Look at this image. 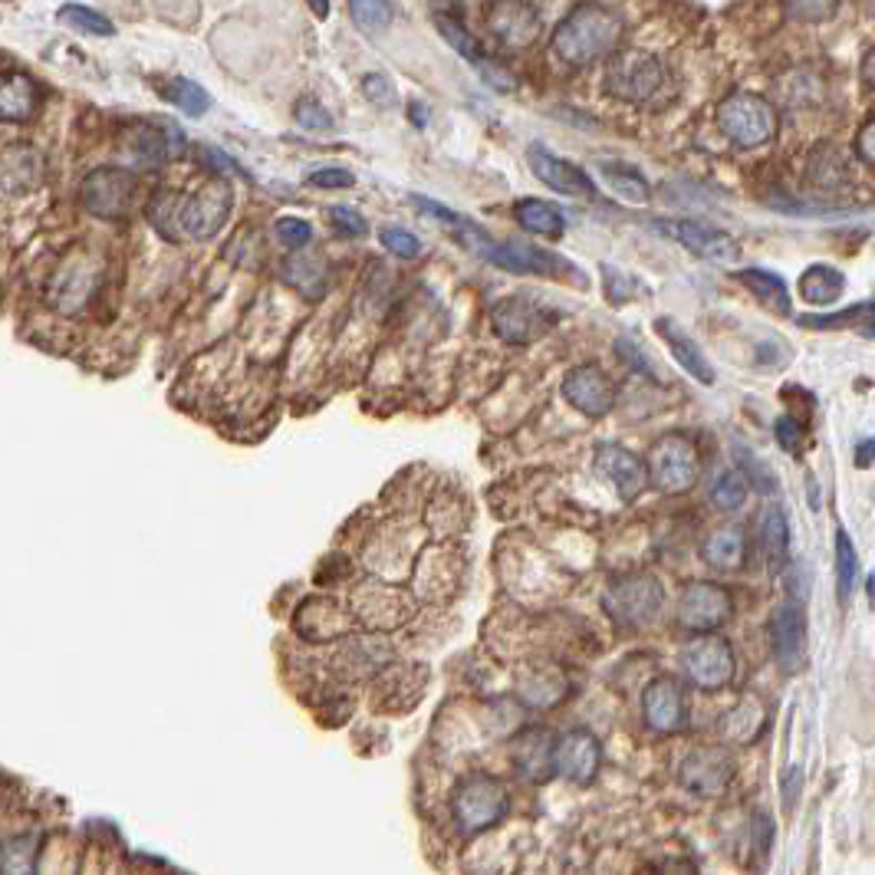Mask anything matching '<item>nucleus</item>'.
<instances>
[{"label":"nucleus","instance_id":"nucleus-1","mask_svg":"<svg viewBox=\"0 0 875 875\" xmlns=\"http://www.w3.org/2000/svg\"><path fill=\"white\" fill-rule=\"evenodd\" d=\"M234 204V189L227 182H211L195 195H182L172 189H162L149 201V224L165 237V241H207L214 237Z\"/></svg>","mask_w":875,"mask_h":875},{"label":"nucleus","instance_id":"nucleus-2","mask_svg":"<svg viewBox=\"0 0 875 875\" xmlns=\"http://www.w3.org/2000/svg\"><path fill=\"white\" fill-rule=\"evenodd\" d=\"M622 40V17L602 3H580L573 7L557 33H553V53L567 67H589L602 57H609Z\"/></svg>","mask_w":875,"mask_h":875},{"label":"nucleus","instance_id":"nucleus-3","mask_svg":"<svg viewBox=\"0 0 875 875\" xmlns=\"http://www.w3.org/2000/svg\"><path fill=\"white\" fill-rule=\"evenodd\" d=\"M455 237L461 244H468L481 261L500 267V271H510V274H537V277H580V271L573 264H567L563 257L550 254V251H540L533 244H520V241H494L487 231H481L478 224L465 221V217H455L451 224Z\"/></svg>","mask_w":875,"mask_h":875},{"label":"nucleus","instance_id":"nucleus-4","mask_svg":"<svg viewBox=\"0 0 875 875\" xmlns=\"http://www.w3.org/2000/svg\"><path fill=\"white\" fill-rule=\"evenodd\" d=\"M718 129L737 149H757L777 135V112L757 93H731L718 105Z\"/></svg>","mask_w":875,"mask_h":875},{"label":"nucleus","instance_id":"nucleus-5","mask_svg":"<svg viewBox=\"0 0 875 875\" xmlns=\"http://www.w3.org/2000/svg\"><path fill=\"white\" fill-rule=\"evenodd\" d=\"M665 83V67L649 50H619L606 67V93L622 102H649Z\"/></svg>","mask_w":875,"mask_h":875},{"label":"nucleus","instance_id":"nucleus-6","mask_svg":"<svg viewBox=\"0 0 875 875\" xmlns=\"http://www.w3.org/2000/svg\"><path fill=\"white\" fill-rule=\"evenodd\" d=\"M606 612L612 615V622L625 625V629H645L659 619L662 606H665V586L655 577H622L615 583L606 586Z\"/></svg>","mask_w":875,"mask_h":875},{"label":"nucleus","instance_id":"nucleus-7","mask_svg":"<svg viewBox=\"0 0 875 875\" xmlns=\"http://www.w3.org/2000/svg\"><path fill=\"white\" fill-rule=\"evenodd\" d=\"M649 485L662 494H684L701 478L698 448L684 435H662L645 458Z\"/></svg>","mask_w":875,"mask_h":875},{"label":"nucleus","instance_id":"nucleus-8","mask_svg":"<svg viewBox=\"0 0 875 875\" xmlns=\"http://www.w3.org/2000/svg\"><path fill=\"white\" fill-rule=\"evenodd\" d=\"M451 810L465 833H485L507 813V786L497 777L475 774L455 790Z\"/></svg>","mask_w":875,"mask_h":875},{"label":"nucleus","instance_id":"nucleus-9","mask_svg":"<svg viewBox=\"0 0 875 875\" xmlns=\"http://www.w3.org/2000/svg\"><path fill=\"white\" fill-rule=\"evenodd\" d=\"M681 665L684 675L691 679L694 688L701 691H718L724 684H731L737 662H734V649L724 635H698L681 649Z\"/></svg>","mask_w":875,"mask_h":875},{"label":"nucleus","instance_id":"nucleus-10","mask_svg":"<svg viewBox=\"0 0 875 875\" xmlns=\"http://www.w3.org/2000/svg\"><path fill=\"white\" fill-rule=\"evenodd\" d=\"M135 197V175L115 165L90 172L80 185V204L102 221H122Z\"/></svg>","mask_w":875,"mask_h":875},{"label":"nucleus","instance_id":"nucleus-11","mask_svg":"<svg viewBox=\"0 0 875 875\" xmlns=\"http://www.w3.org/2000/svg\"><path fill=\"white\" fill-rule=\"evenodd\" d=\"M652 227L662 231L665 237L679 241L684 251L698 254L701 261H711V264H734V261H741V244L728 231H721V227H714L708 221L679 217V221H655Z\"/></svg>","mask_w":875,"mask_h":875},{"label":"nucleus","instance_id":"nucleus-12","mask_svg":"<svg viewBox=\"0 0 875 875\" xmlns=\"http://www.w3.org/2000/svg\"><path fill=\"white\" fill-rule=\"evenodd\" d=\"M734 612V599L724 586L698 580L681 589L679 599V625L698 635H711L714 629H721Z\"/></svg>","mask_w":875,"mask_h":875},{"label":"nucleus","instance_id":"nucleus-13","mask_svg":"<svg viewBox=\"0 0 875 875\" xmlns=\"http://www.w3.org/2000/svg\"><path fill=\"white\" fill-rule=\"evenodd\" d=\"M679 777L681 786L698 793V796H721L731 786V780H734V757L724 747H714V744L691 747L681 757Z\"/></svg>","mask_w":875,"mask_h":875},{"label":"nucleus","instance_id":"nucleus-14","mask_svg":"<svg viewBox=\"0 0 875 875\" xmlns=\"http://www.w3.org/2000/svg\"><path fill=\"white\" fill-rule=\"evenodd\" d=\"M592 465H596L599 478L612 487L622 500H635L649 487L645 461L639 455H632L629 448H622V445H612V441L599 445Z\"/></svg>","mask_w":875,"mask_h":875},{"label":"nucleus","instance_id":"nucleus-15","mask_svg":"<svg viewBox=\"0 0 875 875\" xmlns=\"http://www.w3.org/2000/svg\"><path fill=\"white\" fill-rule=\"evenodd\" d=\"M642 718L655 734H675L688 721V704H684V684L672 675L649 681L642 691Z\"/></svg>","mask_w":875,"mask_h":875},{"label":"nucleus","instance_id":"nucleus-16","mask_svg":"<svg viewBox=\"0 0 875 875\" xmlns=\"http://www.w3.org/2000/svg\"><path fill=\"white\" fill-rule=\"evenodd\" d=\"M527 162H530L533 175H537L547 189H553L557 195L596 197V189H592V182H589V175H586L583 169H577L573 162L553 155L547 145L533 142V145L527 149Z\"/></svg>","mask_w":875,"mask_h":875},{"label":"nucleus","instance_id":"nucleus-17","mask_svg":"<svg viewBox=\"0 0 875 875\" xmlns=\"http://www.w3.org/2000/svg\"><path fill=\"white\" fill-rule=\"evenodd\" d=\"M771 645L783 672H796L806 655V619L793 602H777L771 612Z\"/></svg>","mask_w":875,"mask_h":875},{"label":"nucleus","instance_id":"nucleus-18","mask_svg":"<svg viewBox=\"0 0 875 875\" xmlns=\"http://www.w3.org/2000/svg\"><path fill=\"white\" fill-rule=\"evenodd\" d=\"M599 764H602V747L583 728L567 731L553 747V774L573 783H589L599 774Z\"/></svg>","mask_w":875,"mask_h":875},{"label":"nucleus","instance_id":"nucleus-19","mask_svg":"<svg viewBox=\"0 0 875 875\" xmlns=\"http://www.w3.org/2000/svg\"><path fill=\"white\" fill-rule=\"evenodd\" d=\"M563 398L586 418H602L615 405V383L596 366H580L563 379Z\"/></svg>","mask_w":875,"mask_h":875},{"label":"nucleus","instance_id":"nucleus-20","mask_svg":"<svg viewBox=\"0 0 875 875\" xmlns=\"http://www.w3.org/2000/svg\"><path fill=\"white\" fill-rule=\"evenodd\" d=\"M490 30L507 50H523L540 37V10L533 3H494Z\"/></svg>","mask_w":875,"mask_h":875},{"label":"nucleus","instance_id":"nucleus-21","mask_svg":"<svg viewBox=\"0 0 875 875\" xmlns=\"http://www.w3.org/2000/svg\"><path fill=\"white\" fill-rule=\"evenodd\" d=\"M553 734L543 731V728H527L513 737L510 744V761L517 767V774L523 780H533V783H543V780L553 774Z\"/></svg>","mask_w":875,"mask_h":875},{"label":"nucleus","instance_id":"nucleus-22","mask_svg":"<svg viewBox=\"0 0 875 875\" xmlns=\"http://www.w3.org/2000/svg\"><path fill=\"white\" fill-rule=\"evenodd\" d=\"M96 291V264L90 261H67L50 281V303L60 313H80Z\"/></svg>","mask_w":875,"mask_h":875},{"label":"nucleus","instance_id":"nucleus-23","mask_svg":"<svg viewBox=\"0 0 875 875\" xmlns=\"http://www.w3.org/2000/svg\"><path fill=\"white\" fill-rule=\"evenodd\" d=\"M490 319H494L497 336H503L510 343H530L543 326L540 306L527 296H507V299L494 303Z\"/></svg>","mask_w":875,"mask_h":875},{"label":"nucleus","instance_id":"nucleus-24","mask_svg":"<svg viewBox=\"0 0 875 875\" xmlns=\"http://www.w3.org/2000/svg\"><path fill=\"white\" fill-rule=\"evenodd\" d=\"M40 99L43 93L30 73H20V70L0 73V122H10V125L30 122L40 109Z\"/></svg>","mask_w":875,"mask_h":875},{"label":"nucleus","instance_id":"nucleus-25","mask_svg":"<svg viewBox=\"0 0 875 875\" xmlns=\"http://www.w3.org/2000/svg\"><path fill=\"white\" fill-rule=\"evenodd\" d=\"M655 329L662 333V339L669 343V349H672V356H675V363H679L681 369L691 376V379H698V383H704V386H711L714 383V369H711V363H708V356L701 353V346L681 329L675 319H659L655 323Z\"/></svg>","mask_w":875,"mask_h":875},{"label":"nucleus","instance_id":"nucleus-26","mask_svg":"<svg viewBox=\"0 0 875 875\" xmlns=\"http://www.w3.org/2000/svg\"><path fill=\"white\" fill-rule=\"evenodd\" d=\"M767 728V704L757 694H744L741 704H734L724 721H721V734L734 744H751L764 734Z\"/></svg>","mask_w":875,"mask_h":875},{"label":"nucleus","instance_id":"nucleus-27","mask_svg":"<svg viewBox=\"0 0 875 875\" xmlns=\"http://www.w3.org/2000/svg\"><path fill=\"white\" fill-rule=\"evenodd\" d=\"M513 217H517V224H520L527 234L560 237V234L567 231V214H563L557 204L543 201V197H523V201H517Z\"/></svg>","mask_w":875,"mask_h":875},{"label":"nucleus","instance_id":"nucleus-28","mask_svg":"<svg viewBox=\"0 0 875 875\" xmlns=\"http://www.w3.org/2000/svg\"><path fill=\"white\" fill-rule=\"evenodd\" d=\"M701 557L718 573H737L747 560V543L737 530H718L704 540Z\"/></svg>","mask_w":875,"mask_h":875},{"label":"nucleus","instance_id":"nucleus-29","mask_svg":"<svg viewBox=\"0 0 875 875\" xmlns=\"http://www.w3.org/2000/svg\"><path fill=\"white\" fill-rule=\"evenodd\" d=\"M737 281L754 293L764 306H771L780 316H790L793 313V299H790V287L786 281L774 274V271H761V267H744L737 274Z\"/></svg>","mask_w":875,"mask_h":875},{"label":"nucleus","instance_id":"nucleus-30","mask_svg":"<svg viewBox=\"0 0 875 875\" xmlns=\"http://www.w3.org/2000/svg\"><path fill=\"white\" fill-rule=\"evenodd\" d=\"M846 293V277L830 264H813L800 277V296L813 306H833Z\"/></svg>","mask_w":875,"mask_h":875},{"label":"nucleus","instance_id":"nucleus-31","mask_svg":"<svg viewBox=\"0 0 875 875\" xmlns=\"http://www.w3.org/2000/svg\"><path fill=\"white\" fill-rule=\"evenodd\" d=\"M0 182L3 189L10 192H27L40 182V159L33 149H23V145H13L3 152V162H0Z\"/></svg>","mask_w":875,"mask_h":875},{"label":"nucleus","instance_id":"nucleus-32","mask_svg":"<svg viewBox=\"0 0 875 875\" xmlns=\"http://www.w3.org/2000/svg\"><path fill=\"white\" fill-rule=\"evenodd\" d=\"M764 553H767L771 573H780L790 563V523L780 503H767L764 510Z\"/></svg>","mask_w":875,"mask_h":875},{"label":"nucleus","instance_id":"nucleus-33","mask_svg":"<svg viewBox=\"0 0 875 875\" xmlns=\"http://www.w3.org/2000/svg\"><path fill=\"white\" fill-rule=\"evenodd\" d=\"M599 172H602V179L609 182V189H612L615 195H622L625 201H632V204H645V201L652 197V189H649L645 175H642L635 165H625V162H602Z\"/></svg>","mask_w":875,"mask_h":875},{"label":"nucleus","instance_id":"nucleus-34","mask_svg":"<svg viewBox=\"0 0 875 875\" xmlns=\"http://www.w3.org/2000/svg\"><path fill=\"white\" fill-rule=\"evenodd\" d=\"M810 182L816 189H840L849 182V162L843 159V152H836L833 145H820L810 159Z\"/></svg>","mask_w":875,"mask_h":875},{"label":"nucleus","instance_id":"nucleus-35","mask_svg":"<svg viewBox=\"0 0 875 875\" xmlns=\"http://www.w3.org/2000/svg\"><path fill=\"white\" fill-rule=\"evenodd\" d=\"M159 93H162L165 102H172L179 112H185L192 119H201L207 112V105H211V96L189 77H169L165 83H159Z\"/></svg>","mask_w":875,"mask_h":875},{"label":"nucleus","instance_id":"nucleus-36","mask_svg":"<svg viewBox=\"0 0 875 875\" xmlns=\"http://www.w3.org/2000/svg\"><path fill=\"white\" fill-rule=\"evenodd\" d=\"M326 277H329V271H326V261H323V257H293L291 264H287V281H291L293 287L303 293V296H309V299L323 296Z\"/></svg>","mask_w":875,"mask_h":875},{"label":"nucleus","instance_id":"nucleus-37","mask_svg":"<svg viewBox=\"0 0 875 875\" xmlns=\"http://www.w3.org/2000/svg\"><path fill=\"white\" fill-rule=\"evenodd\" d=\"M856 577H859L856 547H853V540H849L846 530H836V592H840V602H843V606H849V599H853Z\"/></svg>","mask_w":875,"mask_h":875},{"label":"nucleus","instance_id":"nucleus-38","mask_svg":"<svg viewBox=\"0 0 875 875\" xmlns=\"http://www.w3.org/2000/svg\"><path fill=\"white\" fill-rule=\"evenodd\" d=\"M37 836H13L0 846V875H33Z\"/></svg>","mask_w":875,"mask_h":875},{"label":"nucleus","instance_id":"nucleus-39","mask_svg":"<svg viewBox=\"0 0 875 875\" xmlns=\"http://www.w3.org/2000/svg\"><path fill=\"white\" fill-rule=\"evenodd\" d=\"M520 691H523L527 704H533V708H550V704H557V701L567 694V679H563V672L550 669L547 675H533L530 681H523Z\"/></svg>","mask_w":875,"mask_h":875},{"label":"nucleus","instance_id":"nucleus-40","mask_svg":"<svg viewBox=\"0 0 875 875\" xmlns=\"http://www.w3.org/2000/svg\"><path fill=\"white\" fill-rule=\"evenodd\" d=\"M60 20H67L73 30L90 33V37H112V33H115L112 20L96 13V10L87 7V3H63V7H60Z\"/></svg>","mask_w":875,"mask_h":875},{"label":"nucleus","instance_id":"nucleus-41","mask_svg":"<svg viewBox=\"0 0 875 875\" xmlns=\"http://www.w3.org/2000/svg\"><path fill=\"white\" fill-rule=\"evenodd\" d=\"M747 494H751V485H747V478L741 471H724L711 485V503L718 510H737V507H744Z\"/></svg>","mask_w":875,"mask_h":875},{"label":"nucleus","instance_id":"nucleus-42","mask_svg":"<svg viewBox=\"0 0 875 875\" xmlns=\"http://www.w3.org/2000/svg\"><path fill=\"white\" fill-rule=\"evenodd\" d=\"M391 3H376V0H356V3H349V17H353V23L363 30V33H369V37H376V33H383L386 27L391 23Z\"/></svg>","mask_w":875,"mask_h":875},{"label":"nucleus","instance_id":"nucleus-43","mask_svg":"<svg viewBox=\"0 0 875 875\" xmlns=\"http://www.w3.org/2000/svg\"><path fill=\"white\" fill-rule=\"evenodd\" d=\"M438 30H441V37H445V40H448V43H451V47H455V50H458L465 60H471L475 67H485L487 57H485V50H481V43H478V40H475V37H471V33H468V30H465L458 20H448V17H441V20H438Z\"/></svg>","mask_w":875,"mask_h":875},{"label":"nucleus","instance_id":"nucleus-44","mask_svg":"<svg viewBox=\"0 0 875 875\" xmlns=\"http://www.w3.org/2000/svg\"><path fill=\"white\" fill-rule=\"evenodd\" d=\"M379 241H383V247L389 251V254H395V257H401V261H411V257H418L421 254V241L411 234V231H405V227H383L379 231Z\"/></svg>","mask_w":875,"mask_h":875},{"label":"nucleus","instance_id":"nucleus-45","mask_svg":"<svg viewBox=\"0 0 875 875\" xmlns=\"http://www.w3.org/2000/svg\"><path fill=\"white\" fill-rule=\"evenodd\" d=\"M293 119L306 132H329L333 129V115L316 99H299L296 109H293Z\"/></svg>","mask_w":875,"mask_h":875},{"label":"nucleus","instance_id":"nucleus-46","mask_svg":"<svg viewBox=\"0 0 875 875\" xmlns=\"http://www.w3.org/2000/svg\"><path fill=\"white\" fill-rule=\"evenodd\" d=\"M326 217H329V224H333L339 234H346V237H363V234L369 231L366 217H363L356 207H349V204H333V207L326 211Z\"/></svg>","mask_w":875,"mask_h":875},{"label":"nucleus","instance_id":"nucleus-47","mask_svg":"<svg viewBox=\"0 0 875 875\" xmlns=\"http://www.w3.org/2000/svg\"><path fill=\"white\" fill-rule=\"evenodd\" d=\"M771 843H774V823L764 813H754L751 820V863L761 866L771 856Z\"/></svg>","mask_w":875,"mask_h":875},{"label":"nucleus","instance_id":"nucleus-48","mask_svg":"<svg viewBox=\"0 0 875 875\" xmlns=\"http://www.w3.org/2000/svg\"><path fill=\"white\" fill-rule=\"evenodd\" d=\"M274 231H277L281 244H284V247H291V251L306 247V244H309V237H313V227H309L303 217H277Z\"/></svg>","mask_w":875,"mask_h":875},{"label":"nucleus","instance_id":"nucleus-49","mask_svg":"<svg viewBox=\"0 0 875 875\" xmlns=\"http://www.w3.org/2000/svg\"><path fill=\"white\" fill-rule=\"evenodd\" d=\"M309 185L313 189H353L356 185V175L346 172V169H336V165H326V169H313L309 172Z\"/></svg>","mask_w":875,"mask_h":875},{"label":"nucleus","instance_id":"nucleus-50","mask_svg":"<svg viewBox=\"0 0 875 875\" xmlns=\"http://www.w3.org/2000/svg\"><path fill=\"white\" fill-rule=\"evenodd\" d=\"M363 93H366L369 102H376L379 109L395 105V87H391L383 73H369V77H363Z\"/></svg>","mask_w":875,"mask_h":875},{"label":"nucleus","instance_id":"nucleus-51","mask_svg":"<svg viewBox=\"0 0 875 875\" xmlns=\"http://www.w3.org/2000/svg\"><path fill=\"white\" fill-rule=\"evenodd\" d=\"M774 435H777V445L783 451H800V445H803V428L790 415H780L774 421Z\"/></svg>","mask_w":875,"mask_h":875},{"label":"nucleus","instance_id":"nucleus-52","mask_svg":"<svg viewBox=\"0 0 875 875\" xmlns=\"http://www.w3.org/2000/svg\"><path fill=\"white\" fill-rule=\"evenodd\" d=\"M833 13H836V3H786V17L806 20V23H823Z\"/></svg>","mask_w":875,"mask_h":875},{"label":"nucleus","instance_id":"nucleus-53","mask_svg":"<svg viewBox=\"0 0 875 875\" xmlns=\"http://www.w3.org/2000/svg\"><path fill=\"white\" fill-rule=\"evenodd\" d=\"M800 790H803V771L800 767H786L783 780H780V800H783L786 813H793V806L800 800Z\"/></svg>","mask_w":875,"mask_h":875},{"label":"nucleus","instance_id":"nucleus-54","mask_svg":"<svg viewBox=\"0 0 875 875\" xmlns=\"http://www.w3.org/2000/svg\"><path fill=\"white\" fill-rule=\"evenodd\" d=\"M856 155H859L863 162L875 165V119H869V122L859 129V135H856Z\"/></svg>","mask_w":875,"mask_h":875},{"label":"nucleus","instance_id":"nucleus-55","mask_svg":"<svg viewBox=\"0 0 875 875\" xmlns=\"http://www.w3.org/2000/svg\"><path fill=\"white\" fill-rule=\"evenodd\" d=\"M204 159H207V165H211L214 172H221V175H231V179H234V175H244V172L237 169V162H234V159H227L221 149H207V152H204Z\"/></svg>","mask_w":875,"mask_h":875},{"label":"nucleus","instance_id":"nucleus-56","mask_svg":"<svg viewBox=\"0 0 875 875\" xmlns=\"http://www.w3.org/2000/svg\"><path fill=\"white\" fill-rule=\"evenodd\" d=\"M162 139H165V152H169V159H175V155L185 149V135H182L175 125H162Z\"/></svg>","mask_w":875,"mask_h":875},{"label":"nucleus","instance_id":"nucleus-57","mask_svg":"<svg viewBox=\"0 0 875 875\" xmlns=\"http://www.w3.org/2000/svg\"><path fill=\"white\" fill-rule=\"evenodd\" d=\"M875 465V438H866L856 445V468H873Z\"/></svg>","mask_w":875,"mask_h":875},{"label":"nucleus","instance_id":"nucleus-58","mask_svg":"<svg viewBox=\"0 0 875 875\" xmlns=\"http://www.w3.org/2000/svg\"><path fill=\"white\" fill-rule=\"evenodd\" d=\"M615 349H619L622 356H629V363H632V369H642L645 376H652V366H649V359H645L642 353H635V349H632L629 343H619Z\"/></svg>","mask_w":875,"mask_h":875},{"label":"nucleus","instance_id":"nucleus-59","mask_svg":"<svg viewBox=\"0 0 875 875\" xmlns=\"http://www.w3.org/2000/svg\"><path fill=\"white\" fill-rule=\"evenodd\" d=\"M655 875H698V869L691 859H669Z\"/></svg>","mask_w":875,"mask_h":875},{"label":"nucleus","instance_id":"nucleus-60","mask_svg":"<svg viewBox=\"0 0 875 875\" xmlns=\"http://www.w3.org/2000/svg\"><path fill=\"white\" fill-rule=\"evenodd\" d=\"M863 80L875 90V47L866 53V60H863Z\"/></svg>","mask_w":875,"mask_h":875},{"label":"nucleus","instance_id":"nucleus-61","mask_svg":"<svg viewBox=\"0 0 875 875\" xmlns=\"http://www.w3.org/2000/svg\"><path fill=\"white\" fill-rule=\"evenodd\" d=\"M602 274H606L609 281H619V271H612V267H602ZM609 299H612V303H622V299H625V296H622V287L609 291Z\"/></svg>","mask_w":875,"mask_h":875},{"label":"nucleus","instance_id":"nucleus-62","mask_svg":"<svg viewBox=\"0 0 875 875\" xmlns=\"http://www.w3.org/2000/svg\"><path fill=\"white\" fill-rule=\"evenodd\" d=\"M866 592H869V602H873V609H875V573L869 577V580H866Z\"/></svg>","mask_w":875,"mask_h":875},{"label":"nucleus","instance_id":"nucleus-63","mask_svg":"<svg viewBox=\"0 0 875 875\" xmlns=\"http://www.w3.org/2000/svg\"><path fill=\"white\" fill-rule=\"evenodd\" d=\"M411 119H415V122H418V125H421V122H425V112H421V109H418V105H411Z\"/></svg>","mask_w":875,"mask_h":875}]
</instances>
